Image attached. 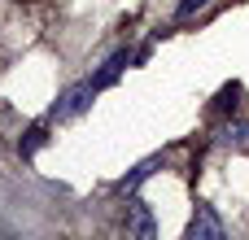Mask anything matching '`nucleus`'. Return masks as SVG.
<instances>
[{"label": "nucleus", "instance_id": "1", "mask_svg": "<svg viewBox=\"0 0 249 240\" xmlns=\"http://www.w3.org/2000/svg\"><path fill=\"white\" fill-rule=\"evenodd\" d=\"M92 96H96V87L83 79V83H74V87H66L57 101H53V109H48V118L53 122H66V118H79L88 105H92Z\"/></svg>", "mask_w": 249, "mask_h": 240}, {"label": "nucleus", "instance_id": "2", "mask_svg": "<svg viewBox=\"0 0 249 240\" xmlns=\"http://www.w3.org/2000/svg\"><path fill=\"white\" fill-rule=\"evenodd\" d=\"M223 236H228V227L214 214V206H197V214L188 219V240H223Z\"/></svg>", "mask_w": 249, "mask_h": 240}, {"label": "nucleus", "instance_id": "3", "mask_svg": "<svg viewBox=\"0 0 249 240\" xmlns=\"http://www.w3.org/2000/svg\"><path fill=\"white\" fill-rule=\"evenodd\" d=\"M123 232L127 236H140V240H153L158 236V223H153V210L144 201H131L127 214H123Z\"/></svg>", "mask_w": 249, "mask_h": 240}, {"label": "nucleus", "instance_id": "4", "mask_svg": "<svg viewBox=\"0 0 249 240\" xmlns=\"http://www.w3.org/2000/svg\"><path fill=\"white\" fill-rule=\"evenodd\" d=\"M127 61H136V57H131L127 48H118V52H114V57H109V61H105V66H101V70H96V74H92L88 83H92L96 92H105V87H114V83L123 79V70H127Z\"/></svg>", "mask_w": 249, "mask_h": 240}, {"label": "nucleus", "instance_id": "5", "mask_svg": "<svg viewBox=\"0 0 249 240\" xmlns=\"http://www.w3.org/2000/svg\"><path fill=\"white\" fill-rule=\"evenodd\" d=\"M44 144H48V127H44V122H35V127H26V131H22V140H18V153H22V157H35Z\"/></svg>", "mask_w": 249, "mask_h": 240}, {"label": "nucleus", "instance_id": "6", "mask_svg": "<svg viewBox=\"0 0 249 240\" xmlns=\"http://www.w3.org/2000/svg\"><path fill=\"white\" fill-rule=\"evenodd\" d=\"M241 96H245V87L232 79V83H223V87H219V96H214V109H219V114H236V109H241Z\"/></svg>", "mask_w": 249, "mask_h": 240}, {"label": "nucleus", "instance_id": "7", "mask_svg": "<svg viewBox=\"0 0 249 240\" xmlns=\"http://www.w3.org/2000/svg\"><path fill=\"white\" fill-rule=\"evenodd\" d=\"M158 166H162V157H144V162H140V166H136V171H131V175H127L118 188H123V192H136L144 179H153V171H158Z\"/></svg>", "mask_w": 249, "mask_h": 240}, {"label": "nucleus", "instance_id": "8", "mask_svg": "<svg viewBox=\"0 0 249 240\" xmlns=\"http://www.w3.org/2000/svg\"><path fill=\"white\" fill-rule=\"evenodd\" d=\"M223 144H236V149H249V122L232 118V122L223 127Z\"/></svg>", "mask_w": 249, "mask_h": 240}, {"label": "nucleus", "instance_id": "9", "mask_svg": "<svg viewBox=\"0 0 249 240\" xmlns=\"http://www.w3.org/2000/svg\"><path fill=\"white\" fill-rule=\"evenodd\" d=\"M206 4H210V0H179V4H175V22L193 17V13H197V9H206Z\"/></svg>", "mask_w": 249, "mask_h": 240}]
</instances>
